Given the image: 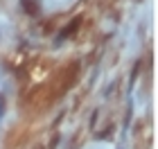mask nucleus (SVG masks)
Masks as SVG:
<instances>
[{"label":"nucleus","instance_id":"nucleus-1","mask_svg":"<svg viewBox=\"0 0 158 149\" xmlns=\"http://www.w3.org/2000/svg\"><path fill=\"white\" fill-rule=\"evenodd\" d=\"M77 77H79V63L77 61L66 63V66L56 72L54 81H50V84H52V88H54V93H56V97H61L63 93H68V90L73 88V84L77 81Z\"/></svg>","mask_w":158,"mask_h":149},{"label":"nucleus","instance_id":"nucleus-2","mask_svg":"<svg viewBox=\"0 0 158 149\" xmlns=\"http://www.w3.org/2000/svg\"><path fill=\"white\" fill-rule=\"evenodd\" d=\"M79 27H81V16H77L73 23H68L66 27H63V32L59 34V41H66V39H70V36H75V34L79 32Z\"/></svg>","mask_w":158,"mask_h":149},{"label":"nucleus","instance_id":"nucleus-3","mask_svg":"<svg viewBox=\"0 0 158 149\" xmlns=\"http://www.w3.org/2000/svg\"><path fill=\"white\" fill-rule=\"evenodd\" d=\"M23 7H25V11H27V14H32V16L39 11V5L34 2V0H23Z\"/></svg>","mask_w":158,"mask_h":149},{"label":"nucleus","instance_id":"nucleus-4","mask_svg":"<svg viewBox=\"0 0 158 149\" xmlns=\"http://www.w3.org/2000/svg\"><path fill=\"white\" fill-rule=\"evenodd\" d=\"M36 149H43V147H36Z\"/></svg>","mask_w":158,"mask_h":149}]
</instances>
